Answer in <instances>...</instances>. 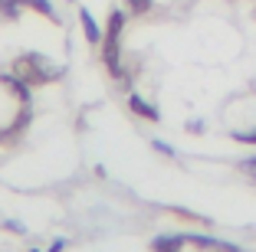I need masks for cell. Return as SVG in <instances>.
<instances>
[{
  "instance_id": "1",
  "label": "cell",
  "mask_w": 256,
  "mask_h": 252,
  "mask_svg": "<svg viewBox=\"0 0 256 252\" xmlns=\"http://www.w3.org/2000/svg\"><path fill=\"white\" fill-rule=\"evenodd\" d=\"M14 75H20L30 89H36V85H50V82L60 79V69L43 52H20L14 59Z\"/></svg>"
},
{
  "instance_id": "2",
  "label": "cell",
  "mask_w": 256,
  "mask_h": 252,
  "mask_svg": "<svg viewBox=\"0 0 256 252\" xmlns=\"http://www.w3.org/2000/svg\"><path fill=\"white\" fill-rule=\"evenodd\" d=\"M188 236H184V233H161V236H154L148 243V249L151 252H184L188 249Z\"/></svg>"
},
{
  "instance_id": "3",
  "label": "cell",
  "mask_w": 256,
  "mask_h": 252,
  "mask_svg": "<svg viewBox=\"0 0 256 252\" xmlns=\"http://www.w3.org/2000/svg\"><path fill=\"white\" fill-rule=\"evenodd\" d=\"M128 111L138 115V118H144V121H151V125H158V121H161V111L154 108L148 98H142L138 92H128Z\"/></svg>"
},
{
  "instance_id": "4",
  "label": "cell",
  "mask_w": 256,
  "mask_h": 252,
  "mask_svg": "<svg viewBox=\"0 0 256 252\" xmlns=\"http://www.w3.org/2000/svg\"><path fill=\"white\" fill-rule=\"evenodd\" d=\"M79 23H82V36L89 39L92 46H102V36H106V30L98 26V20L92 16L89 7H79Z\"/></svg>"
},
{
  "instance_id": "5",
  "label": "cell",
  "mask_w": 256,
  "mask_h": 252,
  "mask_svg": "<svg viewBox=\"0 0 256 252\" xmlns=\"http://www.w3.org/2000/svg\"><path fill=\"white\" fill-rule=\"evenodd\" d=\"M125 23H128V10H108V20H106V36L102 39H122L125 33Z\"/></svg>"
},
{
  "instance_id": "6",
  "label": "cell",
  "mask_w": 256,
  "mask_h": 252,
  "mask_svg": "<svg viewBox=\"0 0 256 252\" xmlns=\"http://www.w3.org/2000/svg\"><path fill=\"white\" fill-rule=\"evenodd\" d=\"M23 7H30V10H36L40 16H46V20L60 23V13H56V7L50 3V0H23Z\"/></svg>"
},
{
  "instance_id": "7",
  "label": "cell",
  "mask_w": 256,
  "mask_h": 252,
  "mask_svg": "<svg viewBox=\"0 0 256 252\" xmlns=\"http://www.w3.org/2000/svg\"><path fill=\"white\" fill-rule=\"evenodd\" d=\"M171 213L178 216V220H184V223H197V226H210V220H207V216H200V213H190V210H184V207H171Z\"/></svg>"
},
{
  "instance_id": "8",
  "label": "cell",
  "mask_w": 256,
  "mask_h": 252,
  "mask_svg": "<svg viewBox=\"0 0 256 252\" xmlns=\"http://www.w3.org/2000/svg\"><path fill=\"white\" fill-rule=\"evenodd\" d=\"M122 3H125V10L132 16H144L151 7H154V0H122Z\"/></svg>"
},
{
  "instance_id": "9",
  "label": "cell",
  "mask_w": 256,
  "mask_h": 252,
  "mask_svg": "<svg viewBox=\"0 0 256 252\" xmlns=\"http://www.w3.org/2000/svg\"><path fill=\"white\" fill-rule=\"evenodd\" d=\"M23 10V0H0V16H7V20H16Z\"/></svg>"
},
{
  "instance_id": "10",
  "label": "cell",
  "mask_w": 256,
  "mask_h": 252,
  "mask_svg": "<svg viewBox=\"0 0 256 252\" xmlns=\"http://www.w3.org/2000/svg\"><path fill=\"white\" fill-rule=\"evenodd\" d=\"M151 148L158 151L161 157H168V161H178V151H174V144H168V141H161V138H154L151 141Z\"/></svg>"
},
{
  "instance_id": "11",
  "label": "cell",
  "mask_w": 256,
  "mask_h": 252,
  "mask_svg": "<svg viewBox=\"0 0 256 252\" xmlns=\"http://www.w3.org/2000/svg\"><path fill=\"white\" fill-rule=\"evenodd\" d=\"M230 138H234L236 144H253L256 148V128H250V131H243V128L240 131H230Z\"/></svg>"
},
{
  "instance_id": "12",
  "label": "cell",
  "mask_w": 256,
  "mask_h": 252,
  "mask_svg": "<svg viewBox=\"0 0 256 252\" xmlns=\"http://www.w3.org/2000/svg\"><path fill=\"white\" fill-rule=\"evenodd\" d=\"M236 167H240V174H246V177L256 184V154H253V157H243V161L236 164Z\"/></svg>"
},
{
  "instance_id": "13",
  "label": "cell",
  "mask_w": 256,
  "mask_h": 252,
  "mask_svg": "<svg viewBox=\"0 0 256 252\" xmlns=\"http://www.w3.org/2000/svg\"><path fill=\"white\" fill-rule=\"evenodd\" d=\"M4 230L14 233V236H26V223H20V220H4Z\"/></svg>"
},
{
  "instance_id": "14",
  "label": "cell",
  "mask_w": 256,
  "mask_h": 252,
  "mask_svg": "<svg viewBox=\"0 0 256 252\" xmlns=\"http://www.w3.org/2000/svg\"><path fill=\"white\" fill-rule=\"evenodd\" d=\"M204 128H207V125H204L200 118H190V121H184V131H188V134H204Z\"/></svg>"
},
{
  "instance_id": "15",
  "label": "cell",
  "mask_w": 256,
  "mask_h": 252,
  "mask_svg": "<svg viewBox=\"0 0 256 252\" xmlns=\"http://www.w3.org/2000/svg\"><path fill=\"white\" fill-rule=\"evenodd\" d=\"M66 239H53V243H50V246H46V252H66Z\"/></svg>"
},
{
  "instance_id": "16",
  "label": "cell",
  "mask_w": 256,
  "mask_h": 252,
  "mask_svg": "<svg viewBox=\"0 0 256 252\" xmlns=\"http://www.w3.org/2000/svg\"><path fill=\"white\" fill-rule=\"evenodd\" d=\"M224 252H246V249H240L236 243H226V246H224Z\"/></svg>"
},
{
  "instance_id": "17",
  "label": "cell",
  "mask_w": 256,
  "mask_h": 252,
  "mask_svg": "<svg viewBox=\"0 0 256 252\" xmlns=\"http://www.w3.org/2000/svg\"><path fill=\"white\" fill-rule=\"evenodd\" d=\"M30 252H40V249H30Z\"/></svg>"
},
{
  "instance_id": "18",
  "label": "cell",
  "mask_w": 256,
  "mask_h": 252,
  "mask_svg": "<svg viewBox=\"0 0 256 252\" xmlns=\"http://www.w3.org/2000/svg\"><path fill=\"white\" fill-rule=\"evenodd\" d=\"M69 3H76V0H69Z\"/></svg>"
}]
</instances>
